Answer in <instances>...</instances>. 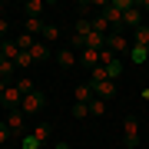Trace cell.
Instances as JSON below:
<instances>
[{
	"mask_svg": "<svg viewBox=\"0 0 149 149\" xmlns=\"http://www.w3.org/2000/svg\"><path fill=\"white\" fill-rule=\"evenodd\" d=\"M136 0H106V3H103V17H106L109 20V27H123V13L129 10V7H133Z\"/></svg>",
	"mask_w": 149,
	"mask_h": 149,
	"instance_id": "6da1fadb",
	"label": "cell"
},
{
	"mask_svg": "<svg viewBox=\"0 0 149 149\" xmlns=\"http://www.w3.org/2000/svg\"><path fill=\"white\" fill-rule=\"evenodd\" d=\"M43 106H47V96H43V90H33V93H27V96H23L20 113H23V116H37Z\"/></svg>",
	"mask_w": 149,
	"mask_h": 149,
	"instance_id": "7a4b0ae2",
	"label": "cell"
},
{
	"mask_svg": "<svg viewBox=\"0 0 149 149\" xmlns=\"http://www.w3.org/2000/svg\"><path fill=\"white\" fill-rule=\"evenodd\" d=\"M123 146L126 149L139 146V119L136 116H123Z\"/></svg>",
	"mask_w": 149,
	"mask_h": 149,
	"instance_id": "3957f363",
	"label": "cell"
},
{
	"mask_svg": "<svg viewBox=\"0 0 149 149\" xmlns=\"http://www.w3.org/2000/svg\"><path fill=\"white\" fill-rule=\"evenodd\" d=\"M106 47H109V50H113V53H116V56H119V53L126 56V53H129V47H133V43H129L126 37H123V33H109V37H106Z\"/></svg>",
	"mask_w": 149,
	"mask_h": 149,
	"instance_id": "277c9868",
	"label": "cell"
},
{
	"mask_svg": "<svg viewBox=\"0 0 149 149\" xmlns=\"http://www.w3.org/2000/svg\"><path fill=\"white\" fill-rule=\"evenodd\" d=\"M23 123H27V116H23L20 109H10V113H7V119H3V126L10 129V133H23Z\"/></svg>",
	"mask_w": 149,
	"mask_h": 149,
	"instance_id": "5b68a950",
	"label": "cell"
},
{
	"mask_svg": "<svg viewBox=\"0 0 149 149\" xmlns=\"http://www.w3.org/2000/svg\"><path fill=\"white\" fill-rule=\"evenodd\" d=\"M123 23H126V27L133 30V33H136L139 27H143V13H139V3H133L126 13H123Z\"/></svg>",
	"mask_w": 149,
	"mask_h": 149,
	"instance_id": "8992f818",
	"label": "cell"
},
{
	"mask_svg": "<svg viewBox=\"0 0 149 149\" xmlns=\"http://www.w3.org/2000/svg\"><path fill=\"white\" fill-rule=\"evenodd\" d=\"M20 103H23V93L10 83V86H7V93H3V109H20Z\"/></svg>",
	"mask_w": 149,
	"mask_h": 149,
	"instance_id": "52a82bcc",
	"label": "cell"
},
{
	"mask_svg": "<svg viewBox=\"0 0 149 149\" xmlns=\"http://www.w3.org/2000/svg\"><path fill=\"white\" fill-rule=\"evenodd\" d=\"M76 60H80V53H73L70 47L56 53V63H60V70H73V66H76Z\"/></svg>",
	"mask_w": 149,
	"mask_h": 149,
	"instance_id": "ba28073f",
	"label": "cell"
},
{
	"mask_svg": "<svg viewBox=\"0 0 149 149\" xmlns=\"http://www.w3.org/2000/svg\"><path fill=\"white\" fill-rule=\"evenodd\" d=\"M93 96H100V100H113V96H116V83H113V80L96 83V86H93Z\"/></svg>",
	"mask_w": 149,
	"mask_h": 149,
	"instance_id": "9c48e42d",
	"label": "cell"
},
{
	"mask_svg": "<svg viewBox=\"0 0 149 149\" xmlns=\"http://www.w3.org/2000/svg\"><path fill=\"white\" fill-rule=\"evenodd\" d=\"M30 56H33V63H47V60H50V47H47L43 40H37L33 50H30Z\"/></svg>",
	"mask_w": 149,
	"mask_h": 149,
	"instance_id": "30bf717a",
	"label": "cell"
},
{
	"mask_svg": "<svg viewBox=\"0 0 149 149\" xmlns=\"http://www.w3.org/2000/svg\"><path fill=\"white\" fill-rule=\"evenodd\" d=\"M43 17H30V20H23V33H30V37H40L43 33Z\"/></svg>",
	"mask_w": 149,
	"mask_h": 149,
	"instance_id": "8fae6325",
	"label": "cell"
},
{
	"mask_svg": "<svg viewBox=\"0 0 149 149\" xmlns=\"http://www.w3.org/2000/svg\"><path fill=\"white\" fill-rule=\"evenodd\" d=\"M20 10H23V17H27V20H30V17H43V0H27Z\"/></svg>",
	"mask_w": 149,
	"mask_h": 149,
	"instance_id": "7c38bea8",
	"label": "cell"
},
{
	"mask_svg": "<svg viewBox=\"0 0 149 149\" xmlns=\"http://www.w3.org/2000/svg\"><path fill=\"white\" fill-rule=\"evenodd\" d=\"M86 106H90V116H106L109 103H106V100H100V96H93V100L86 103Z\"/></svg>",
	"mask_w": 149,
	"mask_h": 149,
	"instance_id": "4fadbf2b",
	"label": "cell"
},
{
	"mask_svg": "<svg viewBox=\"0 0 149 149\" xmlns=\"http://www.w3.org/2000/svg\"><path fill=\"white\" fill-rule=\"evenodd\" d=\"M73 100H76V103H90V100H93V86H90V83H80V86L73 90Z\"/></svg>",
	"mask_w": 149,
	"mask_h": 149,
	"instance_id": "5bb4252c",
	"label": "cell"
},
{
	"mask_svg": "<svg viewBox=\"0 0 149 149\" xmlns=\"http://www.w3.org/2000/svg\"><path fill=\"white\" fill-rule=\"evenodd\" d=\"M17 56H20V47H17L13 40H3V53H0V60H10V63H17Z\"/></svg>",
	"mask_w": 149,
	"mask_h": 149,
	"instance_id": "9a60e30c",
	"label": "cell"
},
{
	"mask_svg": "<svg viewBox=\"0 0 149 149\" xmlns=\"http://www.w3.org/2000/svg\"><path fill=\"white\" fill-rule=\"evenodd\" d=\"M90 23H93V33H100V37H106V30H109V20H106L103 13L90 17Z\"/></svg>",
	"mask_w": 149,
	"mask_h": 149,
	"instance_id": "2e32d148",
	"label": "cell"
},
{
	"mask_svg": "<svg viewBox=\"0 0 149 149\" xmlns=\"http://www.w3.org/2000/svg\"><path fill=\"white\" fill-rule=\"evenodd\" d=\"M17 47H20V53H30L33 50V43H37V37H30V33H17Z\"/></svg>",
	"mask_w": 149,
	"mask_h": 149,
	"instance_id": "e0dca14e",
	"label": "cell"
},
{
	"mask_svg": "<svg viewBox=\"0 0 149 149\" xmlns=\"http://www.w3.org/2000/svg\"><path fill=\"white\" fill-rule=\"evenodd\" d=\"M80 60L90 70H96V66H100V50H80Z\"/></svg>",
	"mask_w": 149,
	"mask_h": 149,
	"instance_id": "ac0fdd59",
	"label": "cell"
},
{
	"mask_svg": "<svg viewBox=\"0 0 149 149\" xmlns=\"http://www.w3.org/2000/svg\"><path fill=\"white\" fill-rule=\"evenodd\" d=\"M133 47H143V50L149 47V27H139V30L133 33Z\"/></svg>",
	"mask_w": 149,
	"mask_h": 149,
	"instance_id": "d6986e66",
	"label": "cell"
},
{
	"mask_svg": "<svg viewBox=\"0 0 149 149\" xmlns=\"http://www.w3.org/2000/svg\"><path fill=\"white\" fill-rule=\"evenodd\" d=\"M20 149H43V143H40L33 133H23V136H20Z\"/></svg>",
	"mask_w": 149,
	"mask_h": 149,
	"instance_id": "ffe728a7",
	"label": "cell"
},
{
	"mask_svg": "<svg viewBox=\"0 0 149 149\" xmlns=\"http://www.w3.org/2000/svg\"><path fill=\"white\" fill-rule=\"evenodd\" d=\"M40 37H43V43H53V40H60V27H56V23H47Z\"/></svg>",
	"mask_w": 149,
	"mask_h": 149,
	"instance_id": "44dd1931",
	"label": "cell"
},
{
	"mask_svg": "<svg viewBox=\"0 0 149 149\" xmlns=\"http://www.w3.org/2000/svg\"><path fill=\"white\" fill-rule=\"evenodd\" d=\"M109 80V73H106V66H96L93 73H90V86H96V83H106Z\"/></svg>",
	"mask_w": 149,
	"mask_h": 149,
	"instance_id": "7402d4cb",
	"label": "cell"
},
{
	"mask_svg": "<svg viewBox=\"0 0 149 149\" xmlns=\"http://www.w3.org/2000/svg\"><path fill=\"white\" fill-rule=\"evenodd\" d=\"M13 86H17V90H20L23 96H27V93H33V90H37V86H33V80H30V76H20V80H13Z\"/></svg>",
	"mask_w": 149,
	"mask_h": 149,
	"instance_id": "603a6c76",
	"label": "cell"
},
{
	"mask_svg": "<svg viewBox=\"0 0 149 149\" xmlns=\"http://www.w3.org/2000/svg\"><path fill=\"white\" fill-rule=\"evenodd\" d=\"M30 133H33V136H37V139H40V143H47V139H50V123H40V126H33V129H30Z\"/></svg>",
	"mask_w": 149,
	"mask_h": 149,
	"instance_id": "cb8c5ba5",
	"label": "cell"
},
{
	"mask_svg": "<svg viewBox=\"0 0 149 149\" xmlns=\"http://www.w3.org/2000/svg\"><path fill=\"white\" fill-rule=\"evenodd\" d=\"M116 60H119V56L113 53L109 47H103V50H100V66H109V63H116Z\"/></svg>",
	"mask_w": 149,
	"mask_h": 149,
	"instance_id": "d4e9b609",
	"label": "cell"
},
{
	"mask_svg": "<svg viewBox=\"0 0 149 149\" xmlns=\"http://www.w3.org/2000/svg\"><path fill=\"white\" fill-rule=\"evenodd\" d=\"M70 116L73 119H86L90 116V106H86V103H73V113H70Z\"/></svg>",
	"mask_w": 149,
	"mask_h": 149,
	"instance_id": "484cf974",
	"label": "cell"
},
{
	"mask_svg": "<svg viewBox=\"0 0 149 149\" xmlns=\"http://www.w3.org/2000/svg\"><path fill=\"white\" fill-rule=\"evenodd\" d=\"M129 60H133V63H146L149 56H146V50H143V47H129Z\"/></svg>",
	"mask_w": 149,
	"mask_h": 149,
	"instance_id": "4316f807",
	"label": "cell"
},
{
	"mask_svg": "<svg viewBox=\"0 0 149 149\" xmlns=\"http://www.w3.org/2000/svg\"><path fill=\"white\" fill-rule=\"evenodd\" d=\"M106 73H109V80L116 83L119 76H123V60H116V63H109V66H106Z\"/></svg>",
	"mask_w": 149,
	"mask_h": 149,
	"instance_id": "83f0119b",
	"label": "cell"
},
{
	"mask_svg": "<svg viewBox=\"0 0 149 149\" xmlns=\"http://www.w3.org/2000/svg\"><path fill=\"white\" fill-rule=\"evenodd\" d=\"M17 66H20V70L33 66V56H30V53H20V56H17Z\"/></svg>",
	"mask_w": 149,
	"mask_h": 149,
	"instance_id": "f1b7e54d",
	"label": "cell"
},
{
	"mask_svg": "<svg viewBox=\"0 0 149 149\" xmlns=\"http://www.w3.org/2000/svg\"><path fill=\"white\" fill-rule=\"evenodd\" d=\"M10 136H13V133L3 126V123H0V146H7V143H10Z\"/></svg>",
	"mask_w": 149,
	"mask_h": 149,
	"instance_id": "f546056e",
	"label": "cell"
},
{
	"mask_svg": "<svg viewBox=\"0 0 149 149\" xmlns=\"http://www.w3.org/2000/svg\"><path fill=\"white\" fill-rule=\"evenodd\" d=\"M3 33H10V20H7V17H0V37H3Z\"/></svg>",
	"mask_w": 149,
	"mask_h": 149,
	"instance_id": "4dcf8cb0",
	"label": "cell"
},
{
	"mask_svg": "<svg viewBox=\"0 0 149 149\" xmlns=\"http://www.w3.org/2000/svg\"><path fill=\"white\" fill-rule=\"evenodd\" d=\"M7 86H10V83H7V80H0V100H3V93H7Z\"/></svg>",
	"mask_w": 149,
	"mask_h": 149,
	"instance_id": "1f68e13d",
	"label": "cell"
},
{
	"mask_svg": "<svg viewBox=\"0 0 149 149\" xmlns=\"http://www.w3.org/2000/svg\"><path fill=\"white\" fill-rule=\"evenodd\" d=\"M139 100H143V103H149V86H146L143 93H139Z\"/></svg>",
	"mask_w": 149,
	"mask_h": 149,
	"instance_id": "d6a6232c",
	"label": "cell"
},
{
	"mask_svg": "<svg viewBox=\"0 0 149 149\" xmlns=\"http://www.w3.org/2000/svg\"><path fill=\"white\" fill-rule=\"evenodd\" d=\"M53 149H70V143H56V146H53Z\"/></svg>",
	"mask_w": 149,
	"mask_h": 149,
	"instance_id": "836d02e7",
	"label": "cell"
},
{
	"mask_svg": "<svg viewBox=\"0 0 149 149\" xmlns=\"http://www.w3.org/2000/svg\"><path fill=\"white\" fill-rule=\"evenodd\" d=\"M139 7H143V10H149V0H143V3H139Z\"/></svg>",
	"mask_w": 149,
	"mask_h": 149,
	"instance_id": "e575fe53",
	"label": "cell"
},
{
	"mask_svg": "<svg viewBox=\"0 0 149 149\" xmlns=\"http://www.w3.org/2000/svg\"><path fill=\"white\" fill-rule=\"evenodd\" d=\"M0 53H3V40H0Z\"/></svg>",
	"mask_w": 149,
	"mask_h": 149,
	"instance_id": "d590c367",
	"label": "cell"
},
{
	"mask_svg": "<svg viewBox=\"0 0 149 149\" xmlns=\"http://www.w3.org/2000/svg\"><path fill=\"white\" fill-rule=\"evenodd\" d=\"M0 109H3V100H0Z\"/></svg>",
	"mask_w": 149,
	"mask_h": 149,
	"instance_id": "8d00e7d4",
	"label": "cell"
},
{
	"mask_svg": "<svg viewBox=\"0 0 149 149\" xmlns=\"http://www.w3.org/2000/svg\"><path fill=\"white\" fill-rule=\"evenodd\" d=\"M146 56H149V47H146Z\"/></svg>",
	"mask_w": 149,
	"mask_h": 149,
	"instance_id": "74e56055",
	"label": "cell"
},
{
	"mask_svg": "<svg viewBox=\"0 0 149 149\" xmlns=\"http://www.w3.org/2000/svg\"><path fill=\"white\" fill-rule=\"evenodd\" d=\"M0 149H3V146H0Z\"/></svg>",
	"mask_w": 149,
	"mask_h": 149,
	"instance_id": "f35d334b",
	"label": "cell"
}]
</instances>
